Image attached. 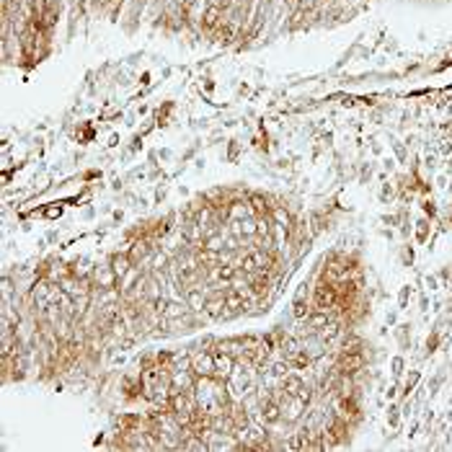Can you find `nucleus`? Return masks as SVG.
I'll return each instance as SVG.
<instances>
[{
	"label": "nucleus",
	"instance_id": "f257e3e1",
	"mask_svg": "<svg viewBox=\"0 0 452 452\" xmlns=\"http://www.w3.org/2000/svg\"><path fill=\"white\" fill-rule=\"evenodd\" d=\"M362 367H365V357H362L359 349H349V346H346V351H341L339 372L351 375V372H357V369H362Z\"/></svg>",
	"mask_w": 452,
	"mask_h": 452
},
{
	"label": "nucleus",
	"instance_id": "f03ea898",
	"mask_svg": "<svg viewBox=\"0 0 452 452\" xmlns=\"http://www.w3.org/2000/svg\"><path fill=\"white\" fill-rule=\"evenodd\" d=\"M192 369H194L197 375H202V377H212L217 372L215 354H204V351H199V354L192 359Z\"/></svg>",
	"mask_w": 452,
	"mask_h": 452
},
{
	"label": "nucleus",
	"instance_id": "7ed1b4c3",
	"mask_svg": "<svg viewBox=\"0 0 452 452\" xmlns=\"http://www.w3.org/2000/svg\"><path fill=\"white\" fill-rule=\"evenodd\" d=\"M336 305V287L334 284H320L318 289H315V308L318 310H328V308H334Z\"/></svg>",
	"mask_w": 452,
	"mask_h": 452
},
{
	"label": "nucleus",
	"instance_id": "20e7f679",
	"mask_svg": "<svg viewBox=\"0 0 452 452\" xmlns=\"http://www.w3.org/2000/svg\"><path fill=\"white\" fill-rule=\"evenodd\" d=\"M129 264H132V258H129V256H122V254H119V256H114V261H112L114 274H116V277L127 274V271H129Z\"/></svg>",
	"mask_w": 452,
	"mask_h": 452
},
{
	"label": "nucleus",
	"instance_id": "39448f33",
	"mask_svg": "<svg viewBox=\"0 0 452 452\" xmlns=\"http://www.w3.org/2000/svg\"><path fill=\"white\" fill-rule=\"evenodd\" d=\"M346 424L344 421H336L334 426H331V431H328V442H341V439H346Z\"/></svg>",
	"mask_w": 452,
	"mask_h": 452
},
{
	"label": "nucleus",
	"instance_id": "423d86ee",
	"mask_svg": "<svg viewBox=\"0 0 452 452\" xmlns=\"http://www.w3.org/2000/svg\"><path fill=\"white\" fill-rule=\"evenodd\" d=\"M308 323L313 326V328H326L328 326V310H318L315 315L308 318Z\"/></svg>",
	"mask_w": 452,
	"mask_h": 452
},
{
	"label": "nucleus",
	"instance_id": "0eeeda50",
	"mask_svg": "<svg viewBox=\"0 0 452 452\" xmlns=\"http://www.w3.org/2000/svg\"><path fill=\"white\" fill-rule=\"evenodd\" d=\"M264 419L266 421H277L279 419V406L274 403V400H269V403L264 406Z\"/></svg>",
	"mask_w": 452,
	"mask_h": 452
},
{
	"label": "nucleus",
	"instance_id": "6e6552de",
	"mask_svg": "<svg viewBox=\"0 0 452 452\" xmlns=\"http://www.w3.org/2000/svg\"><path fill=\"white\" fill-rule=\"evenodd\" d=\"M145 254H147V243H145V240H137V243H135V251L129 254V258L137 261L140 256H145Z\"/></svg>",
	"mask_w": 452,
	"mask_h": 452
},
{
	"label": "nucleus",
	"instance_id": "1a4fd4ad",
	"mask_svg": "<svg viewBox=\"0 0 452 452\" xmlns=\"http://www.w3.org/2000/svg\"><path fill=\"white\" fill-rule=\"evenodd\" d=\"M284 390H287L289 396H295V390H303V383H300L297 377H289L287 383H284Z\"/></svg>",
	"mask_w": 452,
	"mask_h": 452
},
{
	"label": "nucleus",
	"instance_id": "9d476101",
	"mask_svg": "<svg viewBox=\"0 0 452 452\" xmlns=\"http://www.w3.org/2000/svg\"><path fill=\"white\" fill-rule=\"evenodd\" d=\"M217 18H220V11H217V8H209L207 16H204V24H207V26H215Z\"/></svg>",
	"mask_w": 452,
	"mask_h": 452
},
{
	"label": "nucleus",
	"instance_id": "9b49d317",
	"mask_svg": "<svg viewBox=\"0 0 452 452\" xmlns=\"http://www.w3.org/2000/svg\"><path fill=\"white\" fill-rule=\"evenodd\" d=\"M251 204H254V209H256V212H264L266 199H264V197H251Z\"/></svg>",
	"mask_w": 452,
	"mask_h": 452
},
{
	"label": "nucleus",
	"instance_id": "f8f14e48",
	"mask_svg": "<svg viewBox=\"0 0 452 452\" xmlns=\"http://www.w3.org/2000/svg\"><path fill=\"white\" fill-rule=\"evenodd\" d=\"M308 313H310V310H308L305 303H295V315H297V318H305Z\"/></svg>",
	"mask_w": 452,
	"mask_h": 452
},
{
	"label": "nucleus",
	"instance_id": "ddd939ff",
	"mask_svg": "<svg viewBox=\"0 0 452 452\" xmlns=\"http://www.w3.org/2000/svg\"><path fill=\"white\" fill-rule=\"evenodd\" d=\"M168 362H170V354H168V351H160V354H158V365L163 367V365H168Z\"/></svg>",
	"mask_w": 452,
	"mask_h": 452
},
{
	"label": "nucleus",
	"instance_id": "4468645a",
	"mask_svg": "<svg viewBox=\"0 0 452 452\" xmlns=\"http://www.w3.org/2000/svg\"><path fill=\"white\" fill-rule=\"evenodd\" d=\"M292 365H295V367H305V365H308V359H305L303 354H300V357H297V359L292 362Z\"/></svg>",
	"mask_w": 452,
	"mask_h": 452
},
{
	"label": "nucleus",
	"instance_id": "2eb2a0df",
	"mask_svg": "<svg viewBox=\"0 0 452 452\" xmlns=\"http://www.w3.org/2000/svg\"><path fill=\"white\" fill-rule=\"evenodd\" d=\"M416 380H419V375L414 372V375H411V380H408V385H406V390H408V393H411V388H414V385H416Z\"/></svg>",
	"mask_w": 452,
	"mask_h": 452
},
{
	"label": "nucleus",
	"instance_id": "dca6fc26",
	"mask_svg": "<svg viewBox=\"0 0 452 452\" xmlns=\"http://www.w3.org/2000/svg\"><path fill=\"white\" fill-rule=\"evenodd\" d=\"M101 3H104V0H101Z\"/></svg>",
	"mask_w": 452,
	"mask_h": 452
}]
</instances>
